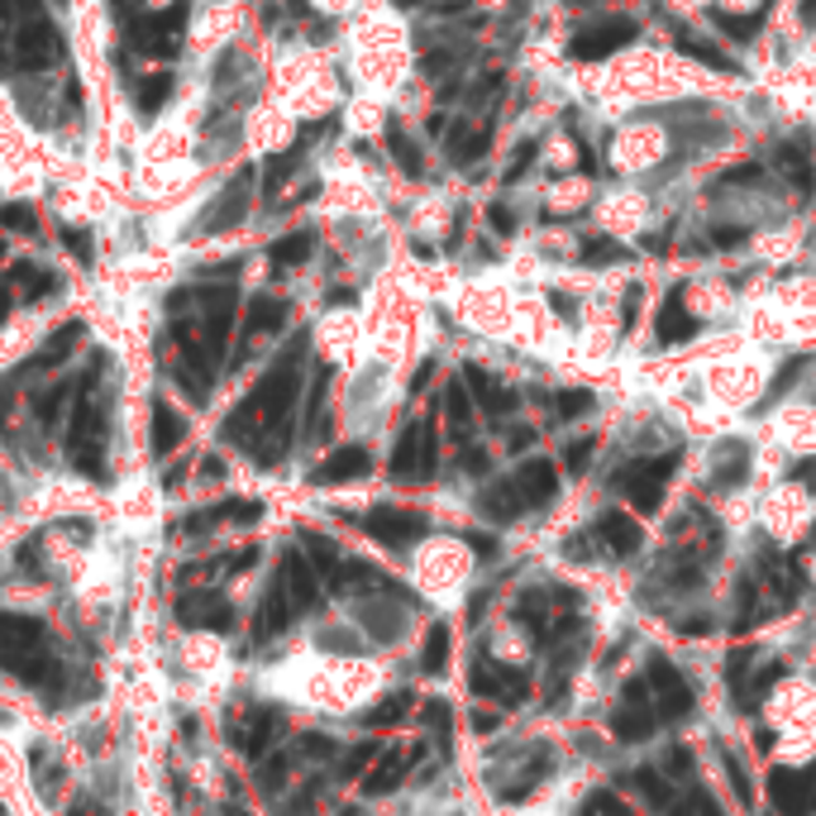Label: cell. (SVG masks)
Wrapping results in <instances>:
<instances>
[{
  "mask_svg": "<svg viewBox=\"0 0 816 816\" xmlns=\"http://www.w3.org/2000/svg\"><path fill=\"white\" fill-rule=\"evenodd\" d=\"M296 358H286V363H278L263 378V387H258V392L243 401L239 406V415H235V435L239 429H249V425H258V429H272V435H278V429L286 425V415H292V401H296Z\"/></svg>",
  "mask_w": 816,
  "mask_h": 816,
  "instance_id": "1",
  "label": "cell"
},
{
  "mask_svg": "<svg viewBox=\"0 0 816 816\" xmlns=\"http://www.w3.org/2000/svg\"><path fill=\"white\" fill-rule=\"evenodd\" d=\"M673 468H678V454L644 458V464H630V468L616 472V487L635 501V511H659V501H664V482L673 478Z\"/></svg>",
  "mask_w": 816,
  "mask_h": 816,
  "instance_id": "2",
  "label": "cell"
},
{
  "mask_svg": "<svg viewBox=\"0 0 816 816\" xmlns=\"http://www.w3.org/2000/svg\"><path fill=\"white\" fill-rule=\"evenodd\" d=\"M635 20H625V14H611V20H597V24H583L578 34H573L568 53L583 57V63H597V57H607L616 48H625L630 39H635Z\"/></svg>",
  "mask_w": 816,
  "mask_h": 816,
  "instance_id": "3",
  "label": "cell"
},
{
  "mask_svg": "<svg viewBox=\"0 0 816 816\" xmlns=\"http://www.w3.org/2000/svg\"><path fill=\"white\" fill-rule=\"evenodd\" d=\"M392 472L396 478H425L435 472V421H415L401 429L392 449Z\"/></svg>",
  "mask_w": 816,
  "mask_h": 816,
  "instance_id": "4",
  "label": "cell"
},
{
  "mask_svg": "<svg viewBox=\"0 0 816 816\" xmlns=\"http://www.w3.org/2000/svg\"><path fill=\"white\" fill-rule=\"evenodd\" d=\"M200 349L215 363V358L225 353V339H229V325H235V292L229 286H206L200 292Z\"/></svg>",
  "mask_w": 816,
  "mask_h": 816,
  "instance_id": "5",
  "label": "cell"
},
{
  "mask_svg": "<svg viewBox=\"0 0 816 816\" xmlns=\"http://www.w3.org/2000/svg\"><path fill=\"white\" fill-rule=\"evenodd\" d=\"M644 683L654 687V711L664 716V721H683L687 711H693V687L683 683V673L668 664V659H650V673H644Z\"/></svg>",
  "mask_w": 816,
  "mask_h": 816,
  "instance_id": "6",
  "label": "cell"
},
{
  "mask_svg": "<svg viewBox=\"0 0 816 816\" xmlns=\"http://www.w3.org/2000/svg\"><path fill=\"white\" fill-rule=\"evenodd\" d=\"M363 530H368L372 540H382V544H392V550H401V544H415V540L425 535V515L396 511V507H378V511L363 515Z\"/></svg>",
  "mask_w": 816,
  "mask_h": 816,
  "instance_id": "7",
  "label": "cell"
},
{
  "mask_svg": "<svg viewBox=\"0 0 816 816\" xmlns=\"http://www.w3.org/2000/svg\"><path fill=\"white\" fill-rule=\"evenodd\" d=\"M644 687L650 683H630L625 687V697H621V711H616V721H611V730L621 740H644V736H654V721H659V711L644 701Z\"/></svg>",
  "mask_w": 816,
  "mask_h": 816,
  "instance_id": "8",
  "label": "cell"
},
{
  "mask_svg": "<svg viewBox=\"0 0 816 816\" xmlns=\"http://www.w3.org/2000/svg\"><path fill=\"white\" fill-rule=\"evenodd\" d=\"M515 492H521L525 507H550V501L558 497V472L550 458H530V464H521V472H515Z\"/></svg>",
  "mask_w": 816,
  "mask_h": 816,
  "instance_id": "9",
  "label": "cell"
},
{
  "mask_svg": "<svg viewBox=\"0 0 816 816\" xmlns=\"http://www.w3.org/2000/svg\"><path fill=\"white\" fill-rule=\"evenodd\" d=\"M464 387H468V396L478 401V406L487 411V415H507V411H515V392H507L492 372L487 368H464Z\"/></svg>",
  "mask_w": 816,
  "mask_h": 816,
  "instance_id": "10",
  "label": "cell"
},
{
  "mask_svg": "<svg viewBox=\"0 0 816 816\" xmlns=\"http://www.w3.org/2000/svg\"><path fill=\"white\" fill-rule=\"evenodd\" d=\"M368 468H372L368 449H363V444H349V449H335L320 468H315V482H325V487H335V482H353V478H363Z\"/></svg>",
  "mask_w": 816,
  "mask_h": 816,
  "instance_id": "11",
  "label": "cell"
},
{
  "mask_svg": "<svg viewBox=\"0 0 816 816\" xmlns=\"http://www.w3.org/2000/svg\"><path fill=\"white\" fill-rule=\"evenodd\" d=\"M769 797L779 802L787 816H807V812H812L807 779H802L797 769H773V773H769Z\"/></svg>",
  "mask_w": 816,
  "mask_h": 816,
  "instance_id": "12",
  "label": "cell"
},
{
  "mask_svg": "<svg viewBox=\"0 0 816 816\" xmlns=\"http://www.w3.org/2000/svg\"><path fill=\"white\" fill-rule=\"evenodd\" d=\"M597 535L601 540H607V550L611 554H635L640 550V521H635V515H625V511H601V521H597Z\"/></svg>",
  "mask_w": 816,
  "mask_h": 816,
  "instance_id": "13",
  "label": "cell"
},
{
  "mask_svg": "<svg viewBox=\"0 0 816 816\" xmlns=\"http://www.w3.org/2000/svg\"><path fill=\"white\" fill-rule=\"evenodd\" d=\"M697 335V320L683 311V292H668V301L659 306V344H683Z\"/></svg>",
  "mask_w": 816,
  "mask_h": 816,
  "instance_id": "14",
  "label": "cell"
},
{
  "mask_svg": "<svg viewBox=\"0 0 816 816\" xmlns=\"http://www.w3.org/2000/svg\"><path fill=\"white\" fill-rule=\"evenodd\" d=\"M487 143H492V124H458L454 139H449V157L454 163H478V157L487 153Z\"/></svg>",
  "mask_w": 816,
  "mask_h": 816,
  "instance_id": "15",
  "label": "cell"
},
{
  "mask_svg": "<svg viewBox=\"0 0 816 816\" xmlns=\"http://www.w3.org/2000/svg\"><path fill=\"white\" fill-rule=\"evenodd\" d=\"M482 511L492 515V521H515V515L525 511V501H521V492H515V482H492L482 492Z\"/></svg>",
  "mask_w": 816,
  "mask_h": 816,
  "instance_id": "16",
  "label": "cell"
},
{
  "mask_svg": "<svg viewBox=\"0 0 816 816\" xmlns=\"http://www.w3.org/2000/svg\"><path fill=\"white\" fill-rule=\"evenodd\" d=\"M182 435H186V421H182V415L172 411L167 401H153V449H157V454H167Z\"/></svg>",
  "mask_w": 816,
  "mask_h": 816,
  "instance_id": "17",
  "label": "cell"
},
{
  "mask_svg": "<svg viewBox=\"0 0 816 816\" xmlns=\"http://www.w3.org/2000/svg\"><path fill=\"white\" fill-rule=\"evenodd\" d=\"M311 249H315L311 229H296V235H286V239L272 243V263H278V268H301L311 258Z\"/></svg>",
  "mask_w": 816,
  "mask_h": 816,
  "instance_id": "18",
  "label": "cell"
},
{
  "mask_svg": "<svg viewBox=\"0 0 816 816\" xmlns=\"http://www.w3.org/2000/svg\"><path fill=\"white\" fill-rule=\"evenodd\" d=\"M744 468H750V449L744 444H726L721 449V464H716V482L721 487H736L744 478Z\"/></svg>",
  "mask_w": 816,
  "mask_h": 816,
  "instance_id": "19",
  "label": "cell"
},
{
  "mask_svg": "<svg viewBox=\"0 0 816 816\" xmlns=\"http://www.w3.org/2000/svg\"><path fill=\"white\" fill-rule=\"evenodd\" d=\"M286 320V306L282 301H253L249 311V335H272V329H282Z\"/></svg>",
  "mask_w": 816,
  "mask_h": 816,
  "instance_id": "20",
  "label": "cell"
},
{
  "mask_svg": "<svg viewBox=\"0 0 816 816\" xmlns=\"http://www.w3.org/2000/svg\"><path fill=\"white\" fill-rule=\"evenodd\" d=\"M444 415H449V425H454V429H468V421H472V401H468L464 378L449 382V392H444Z\"/></svg>",
  "mask_w": 816,
  "mask_h": 816,
  "instance_id": "21",
  "label": "cell"
},
{
  "mask_svg": "<svg viewBox=\"0 0 816 816\" xmlns=\"http://www.w3.org/2000/svg\"><path fill=\"white\" fill-rule=\"evenodd\" d=\"M421 664H425V673H444V668H449V625H435L425 635V659H421Z\"/></svg>",
  "mask_w": 816,
  "mask_h": 816,
  "instance_id": "22",
  "label": "cell"
},
{
  "mask_svg": "<svg viewBox=\"0 0 816 816\" xmlns=\"http://www.w3.org/2000/svg\"><path fill=\"white\" fill-rule=\"evenodd\" d=\"M678 48H683L687 57H697V63L730 72V57H726L721 48H716V43H707V39H697V34H678Z\"/></svg>",
  "mask_w": 816,
  "mask_h": 816,
  "instance_id": "23",
  "label": "cell"
},
{
  "mask_svg": "<svg viewBox=\"0 0 816 816\" xmlns=\"http://www.w3.org/2000/svg\"><path fill=\"white\" fill-rule=\"evenodd\" d=\"M77 335H81L77 325L57 329V335L48 339V349H43V353H34V368H53V363H63V358L72 353V344H77Z\"/></svg>",
  "mask_w": 816,
  "mask_h": 816,
  "instance_id": "24",
  "label": "cell"
},
{
  "mask_svg": "<svg viewBox=\"0 0 816 816\" xmlns=\"http://www.w3.org/2000/svg\"><path fill=\"white\" fill-rule=\"evenodd\" d=\"M711 20L721 24L730 39H754V29H759V14H744V20H740V14H726V10H716Z\"/></svg>",
  "mask_w": 816,
  "mask_h": 816,
  "instance_id": "25",
  "label": "cell"
},
{
  "mask_svg": "<svg viewBox=\"0 0 816 816\" xmlns=\"http://www.w3.org/2000/svg\"><path fill=\"white\" fill-rule=\"evenodd\" d=\"M554 411H558V421H573V415L592 411V392H558L554 396Z\"/></svg>",
  "mask_w": 816,
  "mask_h": 816,
  "instance_id": "26",
  "label": "cell"
},
{
  "mask_svg": "<svg viewBox=\"0 0 816 816\" xmlns=\"http://www.w3.org/2000/svg\"><path fill=\"white\" fill-rule=\"evenodd\" d=\"M635 787H640V793L654 802V807H668V802H673L668 783H659V773H650V769H640V773H635Z\"/></svg>",
  "mask_w": 816,
  "mask_h": 816,
  "instance_id": "27",
  "label": "cell"
},
{
  "mask_svg": "<svg viewBox=\"0 0 816 816\" xmlns=\"http://www.w3.org/2000/svg\"><path fill=\"white\" fill-rule=\"evenodd\" d=\"M396 779H401V759H396V754H387V759H382V769L368 779V793H392Z\"/></svg>",
  "mask_w": 816,
  "mask_h": 816,
  "instance_id": "28",
  "label": "cell"
},
{
  "mask_svg": "<svg viewBox=\"0 0 816 816\" xmlns=\"http://www.w3.org/2000/svg\"><path fill=\"white\" fill-rule=\"evenodd\" d=\"M392 153H396V163L411 172V177H421V153H415V143L401 134V129H392Z\"/></svg>",
  "mask_w": 816,
  "mask_h": 816,
  "instance_id": "29",
  "label": "cell"
},
{
  "mask_svg": "<svg viewBox=\"0 0 816 816\" xmlns=\"http://www.w3.org/2000/svg\"><path fill=\"white\" fill-rule=\"evenodd\" d=\"M779 167L787 172V177H793L797 186H802V192H807V186H812V167H807V157H802L797 149H783V157H779Z\"/></svg>",
  "mask_w": 816,
  "mask_h": 816,
  "instance_id": "30",
  "label": "cell"
},
{
  "mask_svg": "<svg viewBox=\"0 0 816 816\" xmlns=\"http://www.w3.org/2000/svg\"><path fill=\"white\" fill-rule=\"evenodd\" d=\"M167 91H172V77H153V81H143L139 86V106L143 110H157L167 100Z\"/></svg>",
  "mask_w": 816,
  "mask_h": 816,
  "instance_id": "31",
  "label": "cell"
},
{
  "mask_svg": "<svg viewBox=\"0 0 816 816\" xmlns=\"http://www.w3.org/2000/svg\"><path fill=\"white\" fill-rule=\"evenodd\" d=\"M583 258H587V263H611V258H621V243H616V239H592V243H583Z\"/></svg>",
  "mask_w": 816,
  "mask_h": 816,
  "instance_id": "32",
  "label": "cell"
},
{
  "mask_svg": "<svg viewBox=\"0 0 816 816\" xmlns=\"http://www.w3.org/2000/svg\"><path fill=\"white\" fill-rule=\"evenodd\" d=\"M0 225H10V229H20V235H29V229H34V210H29V206H0Z\"/></svg>",
  "mask_w": 816,
  "mask_h": 816,
  "instance_id": "33",
  "label": "cell"
},
{
  "mask_svg": "<svg viewBox=\"0 0 816 816\" xmlns=\"http://www.w3.org/2000/svg\"><path fill=\"white\" fill-rule=\"evenodd\" d=\"M564 464H568V472H583L587 464H592V439H573L568 454H564Z\"/></svg>",
  "mask_w": 816,
  "mask_h": 816,
  "instance_id": "34",
  "label": "cell"
},
{
  "mask_svg": "<svg viewBox=\"0 0 816 816\" xmlns=\"http://www.w3.org/2000/svg\"><path fill=\"white\" fill-rule=\"evenodd\" d=\"M406 716V697H392V701H382V711H372L368 721L372 726H387V721H401Z\"/></svg>",
  "mask_w": 816,
  "mask_h": 816,
  "instance_id": "35",
  "label": "cell"
},
{
  "mask_svg": "<svg viewBox=\"0 0 816 816\" xmlns=\"http://www.w3.org/2000/svg\"><path fill=\"white\" fill-rule=\"evenodd\" d=\"M487 220H492V229H497V235H511V229H515V215L507 210V200H492V210H487Z\"/></svg>",
  "mask_w": 816,
  "mask_h": 816,
  "instance_id": "36",
  "label": "cell"
},
{
  "mask_svg": "<svg viewBox=\"0 0 816 816\" xmlns=\"http://www.w3.org/2000/svg\"><path fill=\"white\" fill-rule=\"evenodd\" d=\"M425 721L435 726L444 740H449V701H429V707H425Z\"/></svg>",
  "mask_w": 816,
  "mask_h": 816,
  "instance_id": "37",
  "label": "cell"
},
{
  "mask_svg": "<svg viewBox=\"0 0 816 816\" xmlns=\"http://www.w3.org/2000/svg\"><path fill=\"white\" fill-rule=\"evenodd\" d=\"M802 368H807V358H793V363H787V368H783V378H779V382H773V396H783V392H787V387H793V378H797V372H802Z\"/></svg>",
  "mask_w": 816,
  "mask_h": 816,
  "instance_id": "38",
  "label": "cell"
},
{
  "mask_svg": "<svg viewBox=\"0 0 816 816\" xmlns=\"http://www.w3.org/2000/svg\"><path fill=\"white\" fill-rule=\"evenodd\" d=\"M530 163H535V143H525V149H521V153H515V163L507 167V182H515V177H521V172H525Z\"/></svg>",
  "mask_w": 816,
  "mask_h": 816,
  "instance_id": "39",
  "label": "cell"
},
{
  "mask_svg": "<svg viewBox=\"0 0 816 816\" xmlns=\"http://www.w3.org/2000/svg\"><path fill=\"white\" fill-rule=\"evenodd\" d=\"M597 812H601V816H635L630 807H621V802H616L611 793H601V797H597Z\"/></svg>",
  "mask_w": 816,
  "mask_h": 816,
  "instance_id": "40",
  "label": "cell"
},
{
  "mask_svg": "<svg viewBox=\"0 0 816 816\" xmlns=\"http://www.w3.org/2000/svg\"><path fill=\"white\" fill-rule=\"evenodd\" d=\"M635 306H640V286H630V292H625V306H621V320H625V329L635 325Z\"/></svg>",
  "mask_w": 816,
  "mask_h": 816,
  "instance_id": "41",
  "label": "cell"
},
{
  "mask_svg": "<svg viewBox=\"0 0 816 816\" xmlns=\"http://www.w3.org/2000/svg\"><path fill=\"white\" fill-rule=\"evenodd\" d=\"M716 243H726V249H730V243H740L744 239V229H736V225H716V235H711Z\"/></svg>",
  "mask_w": 816,
  "mask_h": 816,
  "instance_id": "42",
  "label": "cell"
},
{
  "mask_svg": "<svg viewBox=\"0 0 816 816\" xmlns=\"http://www.w3.org/2000/svg\"><path fill=\"white\" fill-rule=\"evenodd\" d=\"M67 249L77 253L81 263H86V258H91V243H86V235H67Z\"/></svg>",
  "mask_w": 816,
  "mask_h": 816,
  "instance_id": "43",
  "label": "cell"
},
{
  "mask_svg": "<svg viewBox=\"0 0 816 816\" xmlns=\"http://www.w3.org/2000/svg\"><path fill=\"white\" fill-rule=\"evenodd\" d=\"M464 468H468V472H482V468H487V454H482V449H468V454H464Z\"/></svg>",
  "mask_w": 816,
  "mask_h": 816,
  "instance_id": "44",
  "label": "cell"
},
{
  "mask_svg": "<svg viewBox=\"0 0 816 816\" xmlns=\"http://www.w3.org/2000/svg\"><path fill=\"white\" fill-rule=\"evenodd\" d=\"M530 439H535V435H530V429H515V435H511V449H525Z\"/></svg>",
  "mask_w": 816,
  "mask_h": 816,
  "instance_id": "45",
  "label": "cell"
},
{
  "mask_svg": "<svg viewBox=\"0 0 816 816\" xmlns=\"http://www.w3.org/2000/svg\"><path fill=\"white\" fill-rule=\"evenodd\" d=\"M802 24H816V0H802Z\"/></svg>",
  "mask_w": 816,
  "mask_h": 816,
  "instance_id": "46",
  "label": "cell"
},
{
  "mask_svg": "<svg viewBox=\"0 0 816 816\" xmlns=\"http://www.w3.org/2000/svg\"><path fill=\"white\" fill-rule=\"evenodd\" d=\"M802 779H807V797H812V807H816V764H812L807 773H802Z\"/></svg>",
  "mask_w": 816,
  "mask_h": 816,
  "instance_id": "47",
  "label": "cell"
},
{
  "mask_svg": "<svg viewBox=\"0 0 816 816\" xmlns=\"http://www.w3.org/2000/svg\"><path fill=\"white\" fill-rule=\"evenodd\" d=\"M396 6H401V10H411V6H421V0H396Z\"/></svg>",
  "mask_w": 816,
  "mask_h": 816,
  "instance_id": "48",
  "label": "cell"
},
{
  "mask_svg": "<svg viewBox=\"0 0 816 816\" xmlns=\"http://www.w3.org/2000/svg\"><path fill=\"white\" fill-rule=\"evenodd\" d=\"M0 320H6V306H0Z\"/></svg>",
  "mask_w": 816,
  "mask_h": 816,
  "instance_id": "49",
  "label": "cell"
},
{
  "mask_svg": "<svg viewBox=\"0 0 816 816\" xmlns=\"http://www.w3.org/2000/svg\"><path fill=\"white\" fill-rule=\"evenodd\" d=\"M812 540H816V530H812Z\"/></svg>",
  "mask_w": 816,
  "mask_h": 816,
  "instance_id": "50",
  "label": "cell"
},
{
  "mask_svg": "<svg viewBox=\"0 0 816 816\" xmlns=\"http://www.w3.org/2000/svg\"><path fill=\"white\" fill-rule=\"evenodd\" d=\"M0 253H6V249H0Z\"/></svg>",
  "mask_w": 816,
  "mask_h": 816,
  "instance_id": "51",
  "label": "cell"
}]
</instances>
